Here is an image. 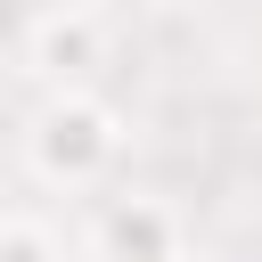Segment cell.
<instances>
[{
    "label": "cell",
    "mask_w": 262,
    "mask_h": 262,
    "mask_svg": "<svg viewBox=\"0 0 262 262\" xmlns=\"http://www.w3.org/2000/svg\"><path fill=\"white\" fill-rule=\"evenodd\" d=\"M0 262H66V254H57V237H49L41 221L0 213Z\"/></svg>",
    "instance_id": "277c9868"
},
{
    "label": "cell",
    "mask_w": 262,
    "mask_h": 262,
    "mask_svg": "<svg viewBox=\"0 0 262 262\" xmlns=\"http://www.w3.org/2000/svg\"><path fill=\"white\" fill-rule=\"evenodd\" d=\"M90 262H180V246H188V229H180V213L164 205V196H147V188H123V196H106L98 213H90Z\"/></svg>",
    "instance_id": "7a4b0ae2"
},
{
    "label": "cell",
    "mask_w": 262,
    "mask_h": 262,
    "mask_svg": "<svg viewBox=\"0 0 262 262\" xmlns=\"http://www.w3.org/2000/svg\"><path fill=\"white\" fill-rule=\"evenodd\" d=\"M106 57V33L98 16H74V8H33L25 16V66L49 82V90H82V74Z\"/></svg>",
    "instance_id": "3957f363"
},
{
    "label": "cell",
    "mask_w": 262,
    "mask_h": 262,
    "mask_svg": "<svg viewBox=\"0 0 262 262\" xmlns=\"http://www.w3.org/2000/svg\"><path fill=\"white\" fill-rule=\"evenodd\" d=\"M123 156V115L98 90H49L25 123V172L41 188H98Z\"/></svg>",
    "instance_id": "6da1fadb"
},
{
    "label": "cell",
    "mask_w": 262,
    "mask_h": 262,
    "mask_svg": "<svg viewBox=\"0 0 262 262\" xmlns=\"http://www.w3.org/2000/svg\"><path fill=\"white\" fill-rule=\"evenodd\" d=\"M41 8H74V16H98L106 0H41Z\"/></svg>",
    "instance_id": "5b68a950"
}]
</instances>
